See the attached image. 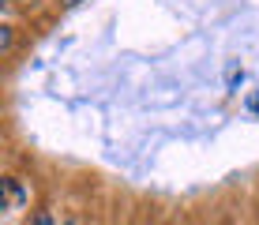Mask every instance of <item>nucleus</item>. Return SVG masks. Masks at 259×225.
I'll list each match as a JSON object with an SVG mask.
<instances>
[{"mask_svg":"<svg viewBox=\"0 0 259 225\" xmlns=\"http://www.w3.org/2000/svg\"><path fill=\"white\" fill-rule=\"evenodd\" d=\"M30 225H53V218H49V214H38V218H34Z\"/></svg>","mask_w":259,"mask_h":225,"instance_id":"obj_1","label":"nucleus"},{"mask_svg":"<svg viewBox=\"0 0 259 225\" xmlns=\"http://www.w3.org/2000/svg\"><path fill=\"white\" fill-rule=\"evenodd\" d=\"M64 225H75V221H64Z\"/></svg>","mask_w":259,"mask_h":225,"instance_id":"obj_4","label":"nucleus"},{"mask_svg":"<svg viewBox=\"0 0 259 225\" xmlns=\"http://www.w3.org/2000/svg\"><path fill=\"white\" fill-rule=\"evenodd\" d=\"M248 109H252V113L259 116V98H252V102H248Z\"/></svg>","mask_w":259,"mask_h":225,"instance_id":"obj_2","label":"nucleus"},{"mask_svg":"<svg viewBox=\"0 0 259 225\" xmlns=\"http://www.w3.org/2000/svg\"><path fill=\"white\" fill-rule=\"evenodd\" d=\"M60 4H68V8H71V4H79V0H60Z\"/></svg>","mask_w":259,"mask_h":225,"instance_id":"obj_3","label":"nucleus"}]
</instances>
